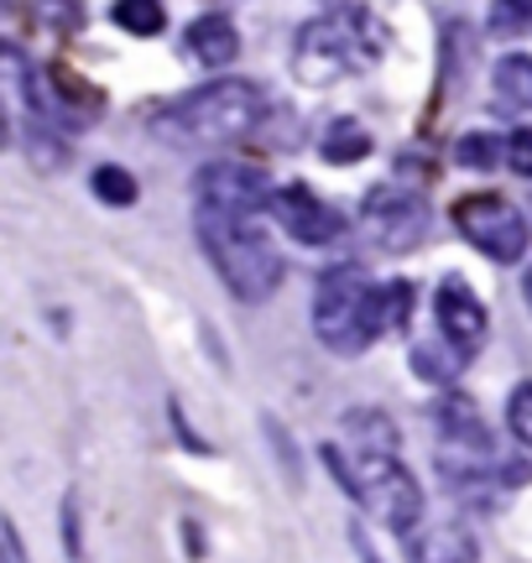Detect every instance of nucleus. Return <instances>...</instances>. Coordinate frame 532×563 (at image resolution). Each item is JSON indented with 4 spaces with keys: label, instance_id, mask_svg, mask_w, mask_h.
I'll return each instance as SVG.
<instances>
[{
    "label": "nucleus",
    "instance_id": "f257e3e1",
    "mask_svg": "<svg viewBox=\"0 0 532 563\" xmlns=\"http://www.w3.org/2000/svg\"><path fill=\"white\" fill-rule=\"evenodd\" d=\"M397 422L381 407H361L340 422V439L324 449V464L355 501L391 532H412L423 522V490L397 460Z\"/></svg>",
    "mask_w": 532,
    "mask_h": 563
},
{
    "label": "nucleus",
    "instance_id": "f03ea898",
    "mask_svg": "<svg viewBox=\"0 0 532 563\" xmlns=\"http://www.w3.org/2000/svg\"><path fill=\"white\" fill-rule=\"evenodd\" d=\"M408 287H381L361 266H329L313 287V334L334 355H361L381 329L402 323Z\"/></svg>",
    "mask_w": 532,
    "mask_h": 563
},
{
    "label": "nucleus",
    "instance_id": "7ed1b4c3",
    "mask_svg": "<svg viewBox=\"0 0 532 563\" xmlns=\"http://www.w3.org/2000/svg\"><path fill=\"white\" fill-rule=\"evenodd\" d=\"M262 89L246 79H214L204 89H188L157 115V136L188 152H214L230 141L251 136V125L262 121Z\"/></svg>",
    "mask_w": 532,
    "mask_h": 563
},
{
    "label": "nucleus",
    "instance_id": "20e7f679",
    "mask_svg": "<svg viewBox=\"0 0 532 563\" xmlns=\"http://www.w3.org/2000/svg\"><path fill=\"white\" fill-rule=\"evenodd\" d=\"M199 245H204L209 266L220 272V282L241 302H266L282 287V251L266 241L256 220L199 209Z\"/></svg>",
    "mask_w": 532,
    "mask_h": 563
},
{
    "label": "nucleus",
    "instance_id": "39448f33",
    "mask_svg": "<svg viewBox=\"0 0 532 563\" xmlns=\"http://www.w3.org/2000/svg\"><path fill=\"white\" fill-rule=\"evenodd\" d=\"M381 53V42L370 32L366 16L355 21H308L298 42H292V68L303 84H329V79H345L350 68H361Z\"/></svg>",
    "mask_w": 532,
    "mask_h": 563
},
{
    "label": "nucleus",
    "instance_id": "423d86ee",
    "mask_svg": "<svg viewBox=\"0 0 532 563\" xmlns=\"http://www.w3.org/2000/svg\"><path fill=\"white\" fill-rule=\"evenodd\" d=\"M454 230H459L480 256H491V262H501V266L522 262V256H528V241H532L522 209L507 203L501 194H465V199L454 203Z\"/></svg>",
    "mask_w": 532,
    "mask_h": 563
},
{
    "label": "nucleus",
    "instance_id": "0eeeda50",
    "mask_svg": "<svg viewBox=\"0 0 532 563\" xmlns=\"http://www.w3.org/2000/svg\"><path fill=\"white\" fill-rule=\"evenodd\" d=\"M193 194H199V209H220V214H241V220H256L277 199L266 167L241 162V157H220V162H209V167H199Z\"/></svg>",
    "mask_w": 532,
    "mask_h": 563
},
{
    "label": "nucleus",
    "instance_id": "6e6552de",
    "mask_svg": "<svg viewBox=\"0 0 532 563\" xmlns=\"http://www.w3.org/2000/svg\"><path fill=\"white\" fill-rule=\"evenodd\" d=\"M361 220L381 251H412L429 235V203L418 194H402V188H370L361 203Z\"/></svg>",
    "mask_w": 532,
    "mask_h": 563
},
{
    "label": "nucleus",
    "instance_id": "1a4fd4ad",
    "mask_svg": "<svg viewBox=\"0 0 532 563\" xmlns=\"http://www.w3.org/2000/svg\"><path fill=\"white\" fill-rule=\"evenodd\" d=\"M271 214H277V224H282L298 245H334L340 235H345V214H340L334 203L319 199L308 183H287V188H277Z\"/></svg>",
    "mask_w": 532,
    "mask_h": 563
},
{
    "label": "nucleus",
    "instance_id": "9d476101",
    "mask_svg": "<svg viewBox=\"0 0 532 563\" xmlns=\"http://www.w3.org/2000/svg\"><path fill=\"white\" fill-rule=\"evenodd\" d=\"M433 319H439V329H444V340L459 344L465 355L486 340V308H480V298H475L459 277L439 282V292H433Z\"/></svg>",
    "mask_w": 532,
    "mask_h": 563
},
{
    "label": "nucleus",
    "instance_id": "9b49d317",
    "mask_svg": "<svg viewBox=\"0 0 532 563\" xmlns=\"http://www.w3.org/2000/svg\"><path fill=\"white\" fill-rule=\"evenodd\" d=\"M402 548H408V563H475L480 559L475 532L465 522H450V517L418 522L408 538H402Z\"/></svg>",
    "mask_w": 532,
    "mask_h": 563
},
{
    "label": "nucleus",
    "instance_id": "f8f14e48",
    "mask_svg": "<svg viewBox=\"0 0 532 563\" xmlns=\"http://www.w3.org/2000/svg\"><path fill=\"white\" fill-rule=\"evenodd\" d=\"M188 53L204 63V68H225L241 53V32L230 16H199L188 26Z\"/></svg>",
    "mask_w": 532,
    "mask_h": 563
},
{
    "label": "nucleus",
    "instance_id": "ddd939ff",
    "mask_svg": "<svg viewBox=\"0 0 532 563\" xmlns=\"http://www.w3.org/2000/svg\"><path fill=\"white\" fill-rule=\"evenodd\" d=\"M324 157L340 162V167L370 157V131L355 121V115H334V125L324 131Z\"/></svg>",
    "mask_w": 532,
    "mask_h": 563
},
{
    "label": "nucleus",
    "instance_id": "4468645a",
    "mask_svg": "<svg viewBox=\"0 0 532 563\" xmlns=\"http://www.w3.org/2000/svg\"><path fill=\"white\" fill-rule=\"evenodd\" d=\"M496 95L517 110H532V58H501L496 63Z\"/></svg>",
    "mask_w": 532,
    "mask_h": 563
},
{
    "label": "nucleus",
    "instance_id": "2eb2a0df",
    "mask_svg": "<svg viewBox=\"0 0 532 563\" xmlns=\"http://www.w3.org/2000/svg\"><path fill=\"white\" fill-rule=\"evenodd\" d=\"M110 16H115V26H125L131 37H157L167 11H163V0H115Z\"/></svg>",
    "mask_w": 532,
    "mask_h": 563
},
{
    "label": "nucleus",
    "instance_id": "dca6fc26",
    "mask_svg": "<svg viewBox=\"0 0 532 563\" xmlns=\"http://www.w3.org/2000/svg\"><path fill=\"white\" fill-rule=\"evenodd\" d=\"M459 361H465V350L450 340H444V350H439V344H418V350H412V371H418L423 382H450L454 371H459Z\"/></svg>",
    "mask_w": 532,
    "mask_h": 563
},
{
    "label": "nucleus",
    "instance_id": "f3484780",
    "mask_svg": "<svg viewBox=\"0 0 532 563\" xmlns=\"http://www.w3.org/2000/svg\"><path fill=\"white\" fill-rule=\"evenodd\" d=\"M454 162L459 167H475V173H486L496 162H507V141L501 136H459L454 141Z\"/></svg>",
    "mask_w": 532,
    "mask_h": 563
},
{
    "label": "nucleus",
    "instance_id": "a211bd4d",
    "mask_svg": "<svg viewBox=\"0 0 532 563\" xmlns=\"http://www.w3.org/2000/svg\"><path fill=\"white\" fill-rule=\"evenodd\" d=\"M95 199H104L110 209H121V203H136V178L125 173V167H95Z\"/></svg>",
    "mask_w": 532,
    "mask_h": 563
},
{
    "label": "nucleus",
    "instance_id": "6ab92c4d",
    "mask_svg": "<svg viewBox=\"0 0 532 563\" xmlns=\"http://www.w3.org/2000/svg\"><path fill=\"white\" fill-rule=\"evenodd\" d=\"M491 32H501V37L532 32V0H491Z\"/></svg>",
    "mask_w": 532,
    "mask_h": 563
},
{
    "label": "nucleus",
    "instance_id": "aec40b11",
    "mask_svg": "<svg viewBox=\"0 0 532 563\" xmlns=\"http://www.w3.org/2000/svg\"><path fill=\"white\" fill-rule=\"evenodd\" d=\"M507 422H512V433L532 449V382L512 386V397H507Z\"/></svg>",
    "mask_w": 532,
    "mask_h": 563
},
{
    "label": "nucleus",
    "instance_id": "412c9836",
    "mask_svg": "<svg viewBox=\"0 0 532 563\" xmlns=\"http://www.w3.org/2000/svg\"><path fill=\"white\" fill-rule=\"evenodd\" d=\"M507 167L522 173V178H532V131H512V136H507Z\"/></svg>",
    "mask_w": 532,
    "mask_h": 563
},
{
    "label": "nucleus",
    "instance_id": "4be33fe9",
    "mask_svg": "<svg viewBox=\"0 0 532 563\" xmlns=\"http://www.w3.org/2000/svg\"><path fill=\"white\" fill-rule=\"evenodd\" d=\"M522 298H528V308H532V272H528V282H522Z\"/></svg>",
    "mask_w": 532,
    "mask_h": 563
}]
</instances>
